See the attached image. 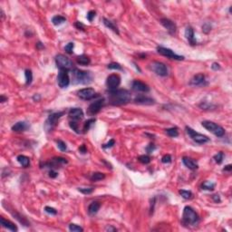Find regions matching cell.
Instances as JSON below:
<instances>
[{
    "label": "cell",
    "mask_w": 232,
    "mask_h": 232,
    "mask_svg": "<svg viewBox=\"0 0 232 232\" xmlns=\"http://www.w3.org/2000/svg\"><path fill=\"white\" fill-rule=\"evenodd\" d=\"M107 67H108L109 69H112V70H119V71L122 70V65L118 63H111L107 65Z\"/></svg>",
    "instance_id": "38"
},
{
    "label": "cell",
    "mask_w": 232,
    "mask_h": 232,
    "mask_svg": "<svg viewBox=\"0 0 232 232\" xmlns=\"http://www.w3.org/2000/svg\"><path fill=\"white\" fill-rule=\"evenodd\" d=\"M79 152L82 154H85L87 152V149H86V146L85 145H82L80 148H79Z\"/></svg>",
    "instance_id": "52"
},
{
    "label": "cell",
    "mask_w": 232,
    "mask_h": 232,
    "mask_svg": "<svg viewBox=\"0 0 232 232\" xmlns=\"http://www.w3.org/2000/svg\"><path fill=\"white\" fill-rule=\"evenodd\" d=\"M134 102L136 103H139V104H146V105L153 104L155 103L153 99H152L150 97H147L145 95H138V96H136L135 99H134Z\"/></svg>",
    "instance_id": "19"
},
{
    "label": "cell",
    "mask_w": 232,
    "mask_h": 232,
    "mask_svg": "<svg viewBox=\"0 0 232 232\" xmlns=\"http://www.w3.org/2000/svg\"><path fill=\"white\" fill-rule=\"evenodd\" d=\"M100 208H101V204H100V202H98V201H94V202L91 203V204L89 205V207H88V213H89L90 215H95V214L99 211Z\"/></svg>",
    "instance_id": "23"
},
{
    "label": "cell",
    "mask_w": 232,
    "mask_h": 232,
    "mask_svg": "<svg viewBox=\"0 0 232 232\" xmlns=\"http://www.w3.org/2000/svg\"><path fill=\"white\" fill-rule=\"evenodd\" d=\"M69 125L71 127V129H73V131H74L76 133H80V130H79V124L77 123L76 121H71L69 122Z\"/></svg>",
    "instance_id": "37"
},
{
    "label": "cell",
    "mask_w": 232,
    "mask_h": 232,
    "mask_svg": "<svg viewBox=\"0 0 232 232\" xmlns=\"http://www.w3.org/2000/svg\"><path fill=\"white\" fill-rule=\"evenodd\" d=\"M131 95L129 91L125 89H115L110 90L108 94V100L112 105H122L131 102Z\"/></svg>",
    "instance_id": "1"
},
{
    "label": "cell",
    "mask_w": 232,
    "mask_h": 232,
    "mask_svg": "<svg viewBox=\"0 0 232 232\" xmlns=\"http://www.w3.org/2000/svg\"><path fill=\"white\" fill-rule=\"evenodd\" d=\"M103 24H104V26L106 27H108L109 29H111V30H113L114 33H116V34L117 35H119L120 33H119V30H118V28H117V27L115 26V24H113V22H112V21H110L109 19H107V18H103Z\"/></svg>",
    "instance_id": "25"
},
{
    "label": "cell",
    "mask_w": 232,
    "mask_h": 232,
    "mask_svg": "<svg viewBox=\"0 0 232 232\" xmlns=\"http://www.w3.org/2000/svg\"><path fill=\"white\" fill-rule=\"evenodd\" d=\"M231 170H232V166L230 164L227 165V166H225V168L223 169V171H230Z\"/></svg>",
    "instance_id": "56"
},
{
    "label": "cell",
    "mask_w": 232,
    "mask_h": 232,
    "mask_svg": "<svg viewBox=\"0 0 232 232\" xmlns=\"http://www.w3.org/2000/svg\"><path fill=\"white\" fill-rule=\"evenodd\" d=\"M161 24L167 29V31L170 33L171 35H175L177 32V26L176 24L172 22L171 20L168 18H161Z\"/></svg>",
    "instance_id": "14"
},
{
    "label": "cell",
    "mask_w": 232,
    "mask_h": 232,
    "mask_svg": "<svg viewBox=\"0 0 232 232\" xmlns=\"http://www.w3.org/2000/svg\"><path fill=\"white\" fill-rule=\"evenodd\" d=\"M64 114V112H58V113H51L48 116V118L45 122V128L47 131H52L53 129L56 126V124L59 121V119Z\"/></svg>",
    "instance_id": "6"
},
{
    "label": "cell",
    "mask_w": 232,
    "mask_h": 232,
    "mask_svg": "<svg viewBox=\"0 0 232 232\" xmlns=\"http://www.w3.org/2000/svg\"><path fill=\"white\" fill-rule=\"evenodd\" d=\"M58 175V173L56 171H55L54 170H51L50 171H49V177H51V178H56Z\"/></svg>",
    "instance_id": "53"
},
{
    "label": "cell",
    "mask_w": 232,
    "mask_h": 232,
    "mask_svg": "<svg viewBox=\"0 0 232 232\" xmlns=\"http://www.w3.org/2000/svg\"><path fill=\"white\" fill-rule=\"evenodd\" d=\"M157 52H158L160 55H161L163 56H167V57L171 58V59H173V60H177V61L184 60V56L175 54L170 48H166V47H163V46H158L157 47Z\"/></svg>",
    "instance_id": "9"
},
{
    "label": "cell",
    "mask_w": 232,
    "mask_h": 232,
    "mask_svg": "<svg viewBox=\"0 0 232 232\" xmlns=\"http://www.w3.org/2000/svg\"><path fill=\"white\" fill-rule=\"evenodd\" d=\"M57 82L60 88H66L70 84V78L68 71L60 70L57 76Z\"/></svg>",
    "instance_id": "10"
},
{
    "label": "cell",
    "mask_w": 232,
    "mask_h": 232,
    "mask_svg": "<svg viewBox=\"0 0 232 232\" xmlns=\"http://www.w3.org/2000/svg\"><path fill=\"white\" fill-rule=\"evenodd\" d=\"M212 200L216 202V203H219L220 201H221V200H220V197H219V195H218V194H215V195H212Z\"/></svg>",
    "instance_id": "50"
},
{
    "label": "cell",
    "mask_w": 232,
    "mask_h": 232,
    "mask_svg": "<svg viewBox=\"0 0 232 232\" xmlns=\"http://www.w3.org/2000/svg\"><path fill=\"white\" fill-rule=\"evenodd\" d=\"M162 163H171V156L170 154H166L162 157L161 159Z\"/></svg>",
    "instance_id": "46"
},
{
    "label": "cell",
    "mask_w": 232,
    "mask_h": 232,
    "mask_svg": "<svg viewBox=\"0 0 232 232\" xmlns=\"http://www.w3.org/2000/svg\"><path fill=\"white\" fill-rule=\"evenodd\" d=\"M154 150H155V145L154 144H150L146 148V151H147L148 153H152Z\"/></svg>",
    "instance_id": "48"
},
{
    "label": "cell",
    "mask_w": 232,
    "mask_h": 232,
    "mask_svg": "<svg viewBox=\"0 0 232 232\" xmlns=\"http://www.w3.org/2000/svg\"><path fill=\"white\" fill-rule=\"evenodd\" d=\"M121 84V77L116 73H113L107 77L106 85L110 90H115Z\"/></svg>",
    "instance_id": "12"
},
{
    "label": "cell",
    "mask_w": 232,
    "mask_h": 232,
    "mask_svg": "<svg viewBox=\"0 0 232 232\" xmlns=\"http://www.w3.org/2000/svg\"><path fill=\"white\" fill-rule=\"evenodd\" d=\"M165 132L170 136V137H177L179 135V131H178V129L176 127H172V128H169V129H166L165 130Z\"/></svg>",
    "instance_id": "31"
},
{
    "label": "cell",
    "mask_w": 232,
    "mask_h": 232,
    "mask_svg": "<svg viewBox=\"0 0 232 232\" xmlns=\"http://www.w3.org/2000/svg\"><path fill=\"white\" fill-rule=\"evenodd\" d=\"M155 200L156 198L154 197L153 198H152V202H151V207H150V211H151V215L153 213V210H154V205H155Z\"/></svg>",
    "instance_id": "49"
},
{
    "label": "cell",
    "mask_w": 232,
    "mask_h": 232,
    "mask_svg": "<svg viewBox=\"0 0 232 232\" xmlns=\"http://www.w3.org/2000/svg\"><path fill=\"white\" fill-rule=\"evenodd\" d=\"M78 190L80 192H82V194H91L94 190V188H93V187H91V188H79Z\"/></svg>",
    "instance_id": "41"
},
{
    "label": "cell",
    "mask_w": 232,
    "mask_h": 232,
    "mask_svg": "<svg viewBox=\"0 0 232 232\" xmlns=\"http://www.w3.org/2000/svg\"><path fill=\"white\" fill-rule=\"evenodd\" d=\"M76 61H77L78 64H80V65H85H85H88L91 63L90 58L87 55H82L77 56Z\"/></svg>",
    "instance_id": "27"
},
{
    "label": "cell",
    "mask_w": 232,
    "mask_h": 232,
    "mask_svg": "<svg viewBox=\"0 0 232 232\" xmlns=\"http://www.w3.org/2000/svg\"><path fill=\"white\" fill-rule=\"evenodd\" d=\"M131 87L132 90L136 91V92H142V93H148L150 91V87H149L145 82L139 81V80H135L132 82L131 84Z\"/></svg>",
    "instance_id": "15"
},
{
    "label": "cell",
    "mask_w": 232,
    "mask_h": 232,
    "mask_svg": "<svg viewBox=\"0 0 232 232\" xmlns=\"http://www.w3.org/2000/svg\"><path fill=\"white\" fill-rule=\"evenodd\" d=\"M93 81V75L90 72L74 68L73 70V85H88Z\"/></svg>",
    "instance_id": "2"
},
{
    "label": "cell",
    "mask_w": 232,
    "mask_h": 232,
    "mask_svg": "<svg viewBox=\"0 0 232 232\" xmlns=\"http://www.w3.org/2000/svg\"><path fill=\"white\" fill-rule=\"evenodd\" d=\"M105 230H106V231H117V229H116V228H113V226H108V227H106Z\"/></svg>",
    "instance_id": "55"
},
{
    "label": "cell",
    "mask_w": 232,
    "mask_h": 232,
    "mask_svg": "<svg viewBox=\"0 0 232 232\" xmlns=\"http://www.w3.org/2000/svg\"><path fill=\"white\" fill-rule=\"evenodd\" d=\"M202 189H206V190H213L215 188V183L211 181H204L202 185H201Z\"/></svg>",
    "instance_id": "32"
},
{
    "label": "cell",
    "mask_w": 232,
    "mask_h": 232,
    "mask_svg": "<svg viewBox=\"0 0 232 232\" xmlns=\"http://www.w3.org/2000/svg\"><path fill=\"white\" fill-rule=\"evenodd\" d=\"M77 95L80 99L87 101V100H92L93 98H94L97 95V94L93 88H84L78 91Z\"/></svg>",
    "instance_id": "11"
},
{
    "label": "cell",
    "mask_w": 232,
    "mask_h": 232,
    "mask_svg": "<svg viewBox=\"0 0 232 232\" xmlns=\"http://www.w3.org/2000/svg\"><path fill=\"white\" fill-rule=\"evenodd\" d=\"M180 195L185 198V200H190V198H192V192L191 191H189V190H186V189H180V191H179Z\"/></svg>",
    "instance_id": "30"
},
{
    "label": "cell",
    "mask_w": 232,
    "mask_h": 232,
    "mask_svg": "<svg viewBox=\"0 0 232 232\" xmlns=\"http://www.w3.org/2000/svg\"><path fill=\"white\" fill-rule=\"evenodd\" d=\"M182 222L183 224L189 226H196L200 222V218L191 207L186 206L184 208L183 214H182Z\"/></svg>",
    "instance_id": "3"
},
{
    "label": "cell",
    "mask_w": 232,
    "mask_h": 232,
    "mask_svg": "<svg viewBox=\"0 0 232 232\" xmlns=\"http://www.w3.org/2000/svg\"><path fill=\"white\" fill-rule=\"evenodd\" d=\"M210 30H211V26L209 23H205L202 26V31L205 33V34H208V33H210Z\"/></svg>",
    "instance_id": "45"
},
{
    "label": "cell",
    "mask_w": 232,
    "mask_h": 232,
    "mask_svg": "<svg viewBox=\"0 0 232 232\" xmlns=\"http://www.w3.org/2000/svg\"><path fill=\"white\" fill-rule=\"evenodd\" d=\"M186 131L187 133L189 134V136L191 138L192 140H194L195 143H198V144H204L206 143L210 142V138L206 135H203L201 133H198L196 131H194L193 129H191L190 127L186 126Z\"/></svg>",
    "instance_id": "7"
},
{
    "label": "cell",
    "mask_w": 232,
    "mask_h": 232,
    "mask_svg": "<svg viewBox=\"0 0 232 232\" xmlns=\"http://www.w3.org/2000/svg\"><path fill=\"white\" fill-rule=\"evenodd\" d=\"M139 161L142 162L143 164H148L151 162V158L148 155H140L138 158Z\"/></svg>",
    "instance_id": "39"
},
{
    "label": "cell",
    "mask_w": 232,
    "mask_h": 232,
    "mask_svg": "<svg viewBox=\"0 0 232 232\" xmlns=\"http://www.w3.org/2000/svg\"><path fill=\"white\" fill-rule=\"evenodd\" d=\"M189 84L193 86H204V85H207V82L205 80L204 74L198 73V74H196V75L190 80Z\"/></svg>",
    "instance_id": "16"
},
{
    "label": "cell",
    "mask_w": 232,
    "mask_h": 232,
    "mask_svg": "<svg viewBox=\"0 0 232 232\" xmlns=\"http://www.w3.org/2000/svg\"><path fill=\"white\" fill-rule=\"evenodd\" d=\"M94 122H95V119H89V120H87L85 122V124H84V129H82V130H84V132L88 131L89 129L91 128V126H92Z\"/></svg>",
    "instance_id": "34"
},
{
    "label": "cell",
    "mask_w": 232,
    "mask_h": 232,
    "mask_svg": "<svg viewBox=\"0 0 232 232\" xmlns=\"http://www.w3.org/2000/svg\"><path fill=\"white\" fill-rule=\"evenodd\" d=\"M151 69L152 72H154L156 74H158L160 76H167L169 74V70L166 64L163 63L158 62V61H153L151 64Z\"/></svg>",
    "instance_id": "8"
},
{
    "label": "cell",
    "mask_w": 232,
    "mask_h": 232,
    "mask_svg": "<svg viewBox=\"0 0 232 232\" xmlns=\"http://www.w3.org/2000/svg\"><path fill=\"white\" fill-rule=\"evenodd\" d=\"M56 143H57L58 149H59L61 152H65L66 150H67V146H66V143L64 142H63L62 140H56Z\"/></svg>",
    "instance_id": "36"
},
{
    "label": "cell",
    "mask_w": 232,
    "mask_h": 232,
    "mask_svg": "<svg viewBox=\"0 0 232 232\" xmlns=\"http://www.w3.org/2000/svg\"><path fill=\"white\" fill-rule=\"evenodd\" d=\"M185 36L189 43L191 45H195L197 44V41L194 36V30L191 27H187L185 29Z\"/></svg>",
    "instance_id": "18"
},
{
    "label": "cell",
    "mask_w": 232,
    "mask_h": 232,
    "mask_svg": "<svg viewBox=\"0 0 232 232\" xmlns=\"http://www.w3.org/2000/svg\"><path fill=\"white\" fill-rule=\"evenodd\" d=\"M65 21H66V18L63 15H55L52 18V23L55 26H59V24L64 23Z\"/></svg>",
    "instance_id": "28"
},
{
    "label": "cell",
    "mask_w": 232,
    "mask_h": 232,
    "mask_svg": "<svg viewBox=\"0 0 232 232\" xmlns=\"http://www.w3.org/2000/svg\"><path fill=\"white\" fill-rule=\"evenodd\" d=\"M75 27L79 29V30H84L85 29V24H82L81 22H76L75 23Z\"/></svg>",
    "instance_id": "51"
},
{
    "label": "cell",
    "mask_w": 232,
    "mask_h": 232,
    "mask_svg": "<svg viewBox=\"0 0 232 232\" xmlns=\"http://www.w3.org/2000/svg\"><path fill=\"white\" fill-rule=\"evenodd\" d=\"M114 143H115V140H110L108 143L103 145V149H108V148H111V147H113V146L114 145Z\"/></svg>",
    "instance_id": "47"
},
{
    "label": "cell",
    "mask_w": 232,
    "mask_h": 232,
    "mask_svg": "<svg viewBox=\"0 0 232 232\" xmlns=\"http://www.w3.org/2000/svg\"><path fill=\"white\" fill-rule=\"evenodd\" d=\"M182 162L185 165L187 168H189V170H197L198 169V163L191 158H189V157H183L182 158Z\"/></svg>",
    "instance_id": "21"
},
{
    "label": "cell",
    "mask_w": 232,
    "mask_h": 232,
    "mask_svg": "<svg viewBox=\"0 0 232 232\" xmlns=\"http://www.w3.org/2000/svg\"><path fill=\"white\" fill-rule=\"evenodd\" d=\"M105 178V174L103 172H94L92 174L91 176V180L93 181H98V180H102Z\"/></svg>",
    "instance_id": "29"
},
{
    "label": "cell",
    "mask_w": 232,
    "mask_h": 232,
    "mask_svg": "<svg viewBox=\"0 0 232 232\" xmlns=\"http://www.w3.org/2000/svg\"><path fill=\"white\" fill-rule=\"evenodd\" d=\"M104 105V99H99V100L92 103L88 107V113L90 115H95L101 111L103 106Z\"/></svg>",
    "instance_id": "13"
},
{
    "label": "cell",
    "mask_w": 232,
    "mask_h": 232,
    "mask_svg": "<svg viewBox=\"0 0 232 232\" xmlns=\"http://www.w3.org/2000/svg\"><path fill=\"white\" fill-rule=\"evenodd\" d=\"M24 75H26V85H31V82L33 81V73H32V71L31 70H26L24 72Z\"/></svg>",
    "instance_id": "33"
},
{
    "label": "cell",
    "mask_w": 232,
    "mask_h": 232,
    "mask_svg": "<svg viewBox=\"0 0 232 232\" xmlns=\"http://www.w3.org/2000/svg\"><path fill=\"white\" fill-rule=\"evenodd\" d=\"M95 15H96V13H95V11H94V10H91V11H89V12L87 13L86 17H87V19H88V21H89V22H92V21L94 20V18L95 17Z\"/></svg>",
    "instance_id": "43"
},
{
    "label": "cell",
    "mask_w": 232,
    "mask_h": 232,
    "mask_svg": "<svg viewBox=\"0 0 232 232\" xmlns=\"http://www.w3.org/2000/svg\"><path fill=\"white\" fill-rule=\"evenodd\" d=\"M11 213H12V215L13 216L15 217V219H17L22 225H24V226H30V222L24 218V217H23L21 214H19V213H17L16 211H15V212H13V211H11Z\"/></svg>",
    "instance_id": "24"
},
{
    "label": "cell",
    "mask_w": 232,
    "mask_h": 232,
    "mask_svg": "<svg viewBox=\"0 0 232 232\" xmlns=\"http://www.w3.org/2000/svg\"><path fill=\"white\" fill-rule=\"evenodd\" d=\"M211 68H212L213 70H219V69H220V66H219V64H217V63H214V64L211 65Z\"/></svg>",
    "instance_id": "54"
},
{
    "label": "cell",
    "mask_w": 232,
    "mask_h": 232,
    "mask_svg": "<svg viewBox=\"0 0 232 232\" xmlns=\"http://www.w3.org/2000/svg\"><path fill=\"white\" fill-rule=\"evenodd\" d=\"M6 101H7V97H5L4 95L0 96V102H1V103H5Z\"/></svg>",
    "instance_id": "57"
},
{
    "label": "cell",
    "mask_w": 232,
    "mask_h": 232,
    "mask_svg": "<svg viewBox=\"0 0 232 232\" xmlns=\"http://www.w3.org/2000/svg\"><path fill=\"white\" fill-rule=\"evenodd\" d=\"M29 128V124L26 122H18L12 126V131L15 132H22Z\"/></svg>",
    "instance_id": "20"
},
{
    "label": "cell",
    "mask_w": 232,
    "mask_h": 232,
    "mask_svg": "<svg viewBox=\"0 0 232 232\" xmlns=\"http://www.w3.org/2000/svg\"><path fill=\"white\" fill-rule=\"evenodd\" d=\"M202 126L206 129L208 130L209 131H210L211 133H213L214 135H216L217 137H222L224 136L225 134V130L223 127H221L219 124L215 123L213 122H210V121H203L201 122Z\"/></svg>",
    "instance_id": "4"
},
{
    "label": "cell",
    "mask_w": 232,
    "mask_h": 232,
    "mask_svg": "<svg viewBox=\"0 0 232 232\" xmlns=\"http://www.w3.org/2000/svg\"><path fill=\"white\" fill-rule=\"evenodd\" d=\"M213 159L215 160V161H216L218 164H220L223 161V159H224V153H223L222 152H219L216 155H214Z\"/></svg>",
    "instance_id": "35"
},
{
    "label": "cell",
    "mask_w": 232,
    "mask_h": 232,
    "mask_svg": "<svg viewBox=\"0 0 232 232\" xmlns=\"http://www.w3.org/2000/svg\"><path fill=\"white\" fill-rule=\"evenodd\" d=\"M16 160H17V161L22 165L24 168H27L29 166V164H30L29 158H28V157H27V156H24V155H18L17 158H16Z\"/></svg>",
    "instance_id": "26"
},
{
    "label": "cell",
    "mask_w": 232,
    "mask_h": 232,
    "mask_svg": "<svg viewBox=\"0 0 232 232\" xmlns=\"http://www.w3.org/2000/svg\"><path fill=\"white\" fill-rule=\"evenodd\" d=\"M45 211L48 214H51V215H56L57 214V210L54 208H51V207H48L46 206L45 208Z\"/></svg>",
    "instance_id": "44"
},
{
    "label": "cell",
    "mask_w": 232,
    "mask_h": 232,
    "mask_svg": "<svg viewBox=\"0 0 232 232\" xmlns=\"http://www.w3.org/2000/svg\"><path fill=\"white\" fill-rule=\"evenodd\" d=\"M73 47H74V44L73 43H68L67 45H65L64 47V50L67 54H73Z\"/></svg>",
    "instance_id": "42"
},
{
    "label": "cell",
    "mask_w": 232,
    "mask_h": 232,
    "mask_svg": "<svg viewBox=\"0 0 232 232\" xmlns=\"http://www.w3.org/2000/svg\"><path fill=\"white\" fill-rule=\"evenodd\" d=\"M0 222H1V225L3 228L8 229V230H10V231H17V227H16L13 222L9 221V220H7L4 218H1L0 219Z\"/></svg>",
    "instance_id": "22"
},
{
    "label": "cell",
    "mask_w": 232,
    "mask_h": 232,
    "mask_svg": "<svg viewBox=\"0 0 232 232\" xmlns=\"http://www.w3.org/2000/svg\"><path fill=\"white\" fill-rule=\"evenodd\" d=\"M55 64H56V66L60 70L69 71V70L74 69L73 64L71 61V59H69L67 56H65L64 55H57L55 56Z\"/></svg>",
    "instance_id": "5"
},
{
    "label": "cell",
    "mask_w": 232,
    "mask_h": 232,
    "mask_svg": "<svg viewBox=\"0 0 232 232\" xmlns=\"http://www.w3.org/2000/svg\"><path fill=\"white\" fill-rule=\"evenodd\" d=\"M68 115L71 119H73V121H80L84 118V112L81 108H72L69 113Z\"/></svg>",
    "instance_id": "17"
},
{
    "label": "cell",
    "mask_w": 232,
    "mask_h": 232,
    "mask_svg": "<svg viewBox=\"0 0 232 232\" xmlns=\"http://www.w3.org/2000/svg\"><path fill=\"white\" fill-rule=\"evenodd\" d=\"M69 230L73 231V232H82V231H84V229L80 226H78V225H75V224H70L69 225Z\"/></svg>",
    "instance_id": "40"
}]
</instances>
